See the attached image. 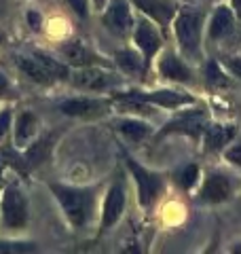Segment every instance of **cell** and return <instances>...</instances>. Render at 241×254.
Listing matches in <instances>:
<instances>
[{
    "label": "cell",
    "mask_w": 241,
    "mask_h": 254,
    "mask_svg": "<svg viewBox=\"0 0 241 254\" xmlns=\"http://www.w3.org/2000/svg\"><path fill=\"white\" fill-rule=\"evenodd\" d=\"M49 190L55 197V201L60 203L68 225L74 229V231H80V229H85L89 225V220L93 216L95 201H98L95 189L70 187V185H61V182H49Z\"/></svg>",
    "instance_id": "6da1fadb"
},
{
    "label": "cell",
    "mask_w": 241,
    "mask_h": 254,
    "mask_svg": "<svg viewBox=\"0 0 241 254\" xmlns=\"http://www.w3.org/2000/svg\"><path fill=\"white\" fill-rule=\"evenodd\" d=\"M199 174H201V170L197 163H186L176 172V182H178L184 190H190L199 182Z\"/></svg>",
    "instance_id": "d4e9b609"
},
{
    "label": "cell",
    "mask_w": 241,
    "mask_h": 254,
    "mask_svg": "<svg viewBox=\"0 0 241 254\" xmlns=\"http://www.w3.org/2000/svg\"><path fill=\"white\" fill-rule=\"evenodd\" d=\"M237 136V125L233 123H205L203 127V150L205 153H220Z\"/></svg>",
    "instance_id": "9a60e30c"
},
{
    "label": "cell",
    "mask_w": 241,
    "mask_h": 254,
    "mask_svg": "<svg viewBox=\"0 0 241 254\" xmlns=\"http://www.w3.org/2000/svg\"><path fill=\"white\" fill-rule=\"evenodd\" d=\"M36 244L32 242H2L0 240V252H34Z\"/></svg>",
    "instance_id": "484cf974"
},
{
    "label": "cell",
    "mask_w": 241,
    "mask_h": 254,
    "mask_svg": "<svg viewBox=\"0 0 241 254\" xmlns=\"http://www.w3.org/2000/svg\"><path fill=\"white\" fill-rule=\"evenodd\" d=\"M222 155H224V159H227L229 163L241 168V142H233V144H229L227 148L222 150Z\"/></svg>",
    "instance_id": "4316f807"
},
{
    "label": "cell",
    "mask_w": 241,
    "mask_h": 254,
    "mask_svg": "<svg viewBox=\"0 0 241 254\" xmlns=\"http://www.w3.org/2000/svg\"><path fill=\"white\" fill-rule=\"evenodd\" d=\"M0 41H2V36H0Z\"/></svg>",
    "instance_id": "8d00e7d4"
},
{
    "label": "cell",
    "mask_w": 241,
    "mask_h": 254,
    "mask_svg": "<svg viewBox=\"0 0 241 254\" xmlns=\"http://www.w3.org/2000/svg\"><path fill=\"white\" fill-rule=\"evenodd\" d=\"M102 23L119 38L131 36L135 19L131 13V2L129 0H108V4L102 11Z\"/></svg>",
    "instance_id": "52a82bcc"
},
{
    "label": "cell",
    "mask_w": 241,
    "mask_h": 254,
    "mask_svg": "<svg viewBox=\"0 0 241 254\" xmlns=\"http://www.w3.org/2000/svg\"><path fill=\"white\" fill-rule=\"evenodd\" d=\"M30 220V205L28 197L23 195L17 182H11L0 193V222L4 229L19 231Z\"/></svg>",
    "instance_id": "277c9868"
},
{
    "label": "cell",
    "mask_w": 241,
    "mask_h": 254,
    "mask_svg": "<svg viewBox=\"0 0 241 254\" xmlns=\"http://www.w3.org/2000/svg\"><path fill=\"white\" fill-rule=\"evenodd\" d=\"M15 64L19 66L21 72H26V76H30L32 81L38 83V85H51V83H55V78L49 74V70L43 66V62H40L36 55H32V58L17 55V58H15Z\"/></svg>",
    "instance_id": "44dd1931"
},
{
    "label": "cell",
    "mask_w": 241,
    "mask_h": 254,
    "mask_svg": "<svg viewBox=\"0 0 241 254\" xmlns=\"http://www.w3.org/2000/svg\"><path fill=\"white\" fill-rule=\"evenodd\" d=\"M125 165L131 172V178L135 182V193H138V203L144 210H150L159 201L161 193L165 190V176L152 172L148 168L140 165L131 155L125 153Z\"/></svg>",
    "instance_id": "3957f363"
},
{
    "label": "cell",
    "mask_w": 241,
    "mask_h": 254,
    "mask_svg": "<svg viewBox=\"0 0 241 254\" xmlns=\"http://www.w3.org/2000/svg\"><path fill=\"white\" fill-rule=\"evenodd\" d=\"M38 133V117L30 110H23V113L17 115L13 123V142L17 148H26L34 142Z\"/></svg>",
    "instance_id": "d6986e66"
},
{
    "label": "cell",
    "mask_w": 241,
    "mask_h": 254,
    "mask_svg": "<svg viewBox=\"0 0 241 254\" xmlns=\"http://www.w3.org/2000/svg\"><path fill=\"white\" fill-rule=\"evenodd\" d=\"M117 131L129 142H142L152 133V127L140 117H125L115 123Z\"/></svg>",
    "instance_id": "ffe728a7"
},
{
    "label": "cell",
    "mask_w": 241,
    "mask_h": 254,
    "mask_svg": "<svg viewBox=\"0 0 241 254\" xmlns=\"http://www.w3.org/2000/svg\"><path fill=\"white\" fill-rule=\"evenodd\" d=\"M233 197V180L222 172L207 174L201 182L199 189V199L205 203H222Z\"/></svg>",
    "instance_id": "5bb4252c"
},
{
    "label": "cell",
    "mask_w": 241,
    "mask_h": 254,
    "mask_svg": "<svg viewBox=\"0 0 241 254\" xmlns=\"http://www.w3.org/2000/svg\"><path fill=\"white\" fill-rule=\"evenodd\" d=\"M222 66L227 68L233 76H237L239 81H241V58H237V55H231V58H224Z\"/></svg>",
    "instance_id": "f1b7e54d"
},
{
    "label": "cell",
    "mask_w": 241,
    "mask_h": 254,
    "mask_svg": "<svg viewBox=\"0 0 241 254\" xmlns=\"http://www.w3.org/2000/svg\"><path fill=\"white\" fill-rule=\"evenodd\" d=\"M231 252H241V244H233L231 246Z\"/></svg>",
    "instance_id": "e575fe53"
},
{
    "label": "cell",
    "mask_w": 241,
    "mask_h": 254,
    "mask_svg": "<svg viewBox=\"0 0 241 254\" xmlns=\"http://www.w3.org/2000/svg\"><path fill=\"white\" fill-rule=\"evenodd\" d=\"M131 38L135 43V49H138L140 55L144 58V66H146V70H150V64L155 62L161 47H163V34H161L159 26L152 19L144 17L140 21H135Z\"/></svg>",
    "instance_id": "5b68a950"
},
{
    "label": "cell",
    "mask_w": 241,
    "mask_h": 254,
    "mask_svg": "<svg viewBox=\"0 0 241 254\" xmlns=\"http://www.w3.org/2000/svg\"><path fill=\"white\" fill-rule=\"evenodd\" d=\"M174 34L184 58L192 62L201 60V36H203V13L195 9H178L172 21Z\"/></svg>",
    "instance_id": "7a4b0ae2"
},
{
    "label": "cell",
    "mask_w": 241,
    "mask_h": 254,
    "mask_svg": "<svg viewBox=\"0 0 241 254\" xmlns=\"http://www.w3.org/2000/svg\"><path fill=\"white\" fill-rule=\"evenodd\" d=\"M11 93V85H9V78H6L2 72H0V98Z\"/></svg>",
    "instance_id": "1f68e13d"
},
{
    "label": "cell",
    "mask_w": 241,
    "mask_h": 254,
    "mask_svg": "<svg viewBox=\"0 0 241 254\" xmlns=\"http://www.w3.org/2000/svg\"><path fill=\"white\" fill-rule=\"evenodd\" d=\"M51 142H53V138L51 136H45V138H38V140H34L30 146H26L23 150V159H28V165L30 168H36V165H40L45 161L47 157H49V150H51Z\"/></svg>",
    "instance_id": "603a6c76"
},
{
    "label": "cell",
    "mask_w": 241,
    "mask_h": 254,
    "mask_svg": "<svg viewBox=\"0 0 241 254\" xmlns=\"http://www.w3.org/2000/svg\"><path fill=\"white\" fill-rule=\"evenodd\" d=\"M205 85H207V89H224V87L231 85L229 74L224 72L220 62L210 60L205 64Z\"/></svg>",
    "instance_id": "cb8c5ba5"
},
{
    "label": "cell",
    "mask_w": 241,
    "mask_h": 254,
    "mask_svg": "<svg viewBox=\"0 0 241 254\" xmlns=\"http://www.w3.org/2000/svg\"><path fill=\"white\" fill-rule=\"evenodd\" d=\"M60 53L63 62L68 64L70 68H89V66H110L108 60H104L102 55H98L95 51H91L89 47L80 41H68L60 47Z\"/></svg>",
    "instance_id": "30bf717a"
},
{
    "label": "cell",
    "mask_w": 241,
    "mask_h": 254,
    "mask_svg": "<svg viewBox=\"0 0 241 254\" xmlns=\"http://www.w3.org/2000/svg\"><path fill=\"white\" fill-rule=\"evenodd\" d=\"M129 2L144 15V17L155 21L161 30L172 26L176 13L180 9L176 0H129Z\"/></svg>",
    "instance_id": "8fae6325"
},
{
    "label": "cell",
    "mask_w": 241,
    "mask_h": 254,
    "mask_svg": "<svg viewBox=\"0 0 241 254\" xmlns=\"http://www.w3.org/2000/svg\"><path fill=\"white\" fill-rule=\"evenodd\" d=\"M115 64L123 70L127 76H146L148 70L144 66V58L138 49H123L115 55Z\"/></svg>",
    "instance_id": "7402d4cb"
},
{
    "label": "cell",
    "mask_w": 241,
    "mask_h": 254,
    "mask_svg": "<svg viewBox=\"0 0 241 254\" xmlns=\"http://www.w3.org/2000/svg\"><path fill=\"white\" fill-rule=\"evenodd\" d=\"M235 13H233L231 4H218L216 6V11L212 15L210 23H207V36H210V41H222V38H227L229 34H233V30H235Z\"/></svg>",
    "instance_id": "ac0fdd59"
},
{
    "label": "cell",
    "mask_w": 241,
    "mask_h": 254,
    "mask_svg": "<svg viewBox=\"0 0 241 254\" xmlns=\"http://www.w3.org/2000/svg\"><path fill=\"white\" fill-rule=\"evenodd\" d=\"M28 21H30V26H32V30H34V32H38L40 26H43V17H40L38 13H34V11L28 13Z\"/></svg>",
    "instance_id": "4dcf8cb0"
},
{
    "label": "cell",
    "mask_w": 241,
    "mask_h": 254,
    "mask_svg": "<svg viewBox=\"0 0 241 254\" xmlns=\"http://www.w3.org/2000/svg\"><path fill=\"white\" fill-rule=\"evenodd\" d=\"M125 205H127V193H125L123 178H117L108 187L106 195H104L102 212H100V229H98V235L110 231V229L115 227L120 218H123Z\"/></svg>",
    "instance_id": "8992f818"
},
{
    "label": "cell",
    "mask_w": 241,
    "mask_h": 254,
    "mask_svg": "<svg viewBox=\"0 0 241 254\" xmlns=\"http://www.w3.org/2000/svg\"><path fill=\"white\" fill-rule=\"evenodd\" d=\"M91 2H93V6H95V11H104V6H106L108 4V0H91Z\"/></svg>",
    "instance_id": "836d02e7"
},
{
    "label": "cell",
    "mask_w": 241,
    "mask_h": 254,
    "mask_svg": "<svg viewBox=\"0 0 241 254\" xmlns=\"http://www.w3.org/2000/svg\"><path fill=\"white\" fill-rule=\"evenodd\" d=\"M140 95L152 106L170 108V110H180L184 106L197 104L195 95H188L184 91H174V89H157V91H140Z\"/></svg>",
    "instance_id": "e0dca14e"
},
{
    "label": "cell",
    "mask_w": 241,
    "mask_h": 254,
    "mask_svg": "<svg viewBox=\"0 0 241 254\" xmlns=\"http://www.w3.org/2000/svg\"><path fill=\"white\" fill-rule=\"evenodd\" d=\"M157 70L159 74L167 78V81H174V83H184V85H192L195 83V74L186 62L176 51H163L159 55V62H157Z\"/></svg>",
    "instance_id": "7c38bea8"
},
{
    "label": "cell",
    "mask_w": 241,
    "mask_h": 254,
    "mask_svg": "<svg viewBox=\"0 0 241 254\" xmlns=\"http://www.w3.org/2000/svg\"><path fill=\"white\" fill-rule=\"evenodd\" d=\"M203 127H205V121H203V113H201V110H197V113L195 110H190V113H180L157 133V140L170 136V133H182V136L199 140L201 133H203Z\"/></svg>",
    "instance_id": "4fadbf2b"
},
{
    "label": "cell",
    "mask_w": 241,
    "mask_h": 254,
    "mask_svg": "<svg viewBox=\"0 0 241 254\" xmlns=\"http://www.w3.org/2000/svg\"><path fill=\"white\" fill-rule=\"evenodd\" d=\"M11 123H13V110L6 106V108L0 110V140H2L6 133H9Z\"/></svg>",
    "instance_id": "83f0119b"
},
{
    "label": "cell",
    "mask_w": 241,
    "mask_h": 254,
    "mask_svg": "<svg viewBox=\"0 0 241 254\" xmlns=\"http://www.w3.org/2000/svg\"><path fill=\"white\" fill-rule=\"evenodd\" d=\"M231 9L235 13V17L241 21V0H231Z\"/></svg>",
    "instance_id": "d6a6232c"
},
{
    "label": "cell",
    "mask_w": 241,
    "mask_h": 254,
    "mask_svg": "<svg viewBox=\"0 0 241 254\" xmlns=\"http://www.w3.org/2000/svg\"><path fill=\"white\" fill-rule=\"evenodd\" d=\"M0 187H2V168H0Z\"/></svg>",
    "instance_id": "d590c367"
},
{
    "label": "cell",
    "mask_w": 241,
    "mask_h": 254,
    "mask_svg": "<svg viewBox=\"0 0 241 254\" xmlns=\"http://www.w3.org/2000/svg\"><path fill=\"white\" fill-rule=\"evenodd\" d=\"M112 108H117L123 115H133V117H148L152 115V104L140 95V89L131 91H115L110 95Z\"/></svg>",
    "instance_id": "2e32d148"
},
{
    "label": "cell",
    "mask_w": 241,
    "mask_h": 254,
    "mask_svg": "<svg viewBox=\"0 0 241 254\" xmlns=\"http://www.w3.org/2000/svg\"><path fill=\"white\" fill-rule=\"evenodd\" d=\"M68 2V6L72 11H74L78 17H87V15H89V0H66Z\"/></svg>",
    "instance_id": "f546056e"
},
{
    "label": "cell",
    "mask_w": 241,
    "mask_h": 254,
    "mask_svg": "<svg viewBox=\"0 0 241 254\" xmlns=\"http://www.w3.org/2000/svg\"><path fill=\"white\" fill-rule=\"evenodd\" d=\"M119 78L115 72L106 70V66H89V68H76L74 76H72V85L78 87L83 91H108L110 87H115Z\"/></svg>",
    "instance_id": "9c48e42d"
},
{
    "label": "cell",
    "mask_w": 241,
    "mask_h": 254,
    "mask_svg": "<svg viewBox=\"0 0 241 254\" xmlns=\"http://www.w3.org/2000/svg\"><path fill=\"white\" fill-rule=\"evenodd\" d=\"M60 110L66 117H74V119H100L112 110V100L78 95V98L63 100L60 104Z\"/></svg>",
    "instance_id": "ba28073f"
}]
</instances>
